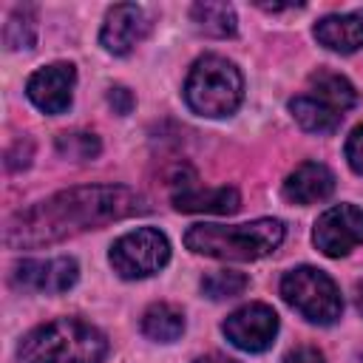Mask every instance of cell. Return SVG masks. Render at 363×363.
I'll use <instances>...</instances> for the list:
<instances>
[{
    "mask_svg": "<svg viewBox=\"0 0 363 363\" xmlns=\"http://www.w3.org/2000/svg\"><path fill=\"white\" fill-rule=\"evenodd\" d=\"M309 91L318 102H323L326 108H332L335 113H346L357 105V91L354 85L343 77V74H335L329 68H318L312 77H309Z\"/></svg>",
    "mask_w": 363,
    "mask_h": 363,
    "instance_id": "cell-15",
    "label": "cell"
},
{
    "mask_svg": "<svg viewBox=\"0 0 363 363\" xmlns=\"http://www.w3.org/2000/svg\"><path fill=\"white\" fill-rule=\"evenodd\" d=\"M346 159L354 173L363 176V125H357L346 139Z\"/></svg>",
    "mask_w": 363,
    "mask_h": 363,
    "instance_id": "cell-22",
    "label": "cell"
},
{
    "mask_svg": "<svg viewBox=\"0 0 363 363\" xmlns=\"http://www.w3.org/2000/svg\"><path fill=\"white\" fill-rule=\"evenodd\" d=\"M28 162H31V142L26 139H20L17 145H14V150H9L6 153V164L11 167V170H20V167H28Z\"/></svg>",
    "mask_w": 363,
    "mask_h": 363,
    "instance_id": "cell-25",
    "label": "cell"
},
{
    "mask_svg": "<svg viewBox=\"0 0 363 363\" xmlns=\"http://www.w3.org/2000/svg\"><path fill=\"white\" fill-rule=\"evenodd\" d=\"M354 303H357V309H360V315H363V281L354 286Z\"/></svg>",
    "mask_w": 363,
    "mask_h": 363,
    "instance_id": "cell-27",
    "label": "cell"
},
{
    "mask_svg": "<svg viewBox=\"0 0 363 363\" xmlns=\"http://www.w3.org/2000/svg\"><path fill=\"white\" fill-rule=\"evenodd\" d=\"M190 17H193V23H196L199 31L213 34V37H233L235 28H238L235 9L230 3H216V0L196 3L190 9Z\"/></svg>",
    "mask_w": 363,
    "mask_h": 363,
    "instance_id": "cell-18",
    "label": "cell"
},
{
    "mask_svg": "<svg viewBox=\"0 0 363 363\" xmlns=\"http://www.w3.org/2000/svg\"><path fill=\"white\" fill-rule=\"evenodd\" d=\"M281 363H326V360H323V352L315 346H295L284 354Z\"/></svg>",
    "mask_w": 363,
    "mask_h": 363,
    "instance_id": "cell-24",
    "label": "cell"
},
{
    "mask_svg": "<svg viewBox=\"0 0 363 363\" xmlns=\"http://www.w3.org/2000/svg\"><path fill=\"white\" fill-rule=\"evenodd\" d=\"M335 193V173L320 162L298 164L284 182V199L292 204H318Z\"/></svg>",
    "mask_w": 363,
    "mask_h": 363,
    "instance_id": "cell-13",
    "label": "cell"
},
{
    "mask_svg": "<svg viewBox=\"0 0 363 363\" xmlns=\"http://www.w3.org/2000/svg\"><path fill=\"white\" fill-rule=\"evenodd\" d=\"M74 82H77L74 65L71 62H54V65H45L28 77L26 94L43 113L57 116L71 105Z\"/></svg>",
    "mask_w": 363,
    "mask_h": 363,
    "instance_id": "cell-12",
    "label": "cell"
},
{
    "mask_svg": "<svg viewBox=\"0 0 363 363\" xmlns=\"http://www.w3.org/2000/svg\"><path fill=\"white\" fill-rule=\"evenodd\" d=\"M247 286H250V278H247L244 272H235V269H216V272H207V275L201 278V292H204L210 301L235 298V295H241Z\"/></svg>",
    "mask_w": 363,
    "mask_h": 363,
    "instance_id": "cell-21",
    "label": "cell"
},
{
    "mask_svg": "<svg viewBox=\"0 0 363 363\" xmlns=\"http://www.w3.org/2000/svg\"><path fill=\"white\" fill-rule=\"evenodd\" d=\"M142 196L122 184H96V187H71L54 193L45 201H37L28 210H20L6 224V247L28 250L43 244H57L62 238L96 230L102 224L142 213Z\"/></svg>",
    "mask_w": 363,
    "mask_h": 363,
    "instance_id": "cell-1",
    "label": "cell"
},
{
    "mask_svg": "<svg viewBox=\"0 0 363 363\" xmlns=\"http://www.w3.org/2000/svg\"><path fill=\"white\" fill-rule=\"evenodd\" d=\"M278 218H255L247 224H193L184 233L187 250L221 261H255L275 252L284 241Z\"/></svg>",
    "mask_w": 363,
    "mask_h": 363,
    "instance_id": "cell-3",
    "label": "cell"
},
{
    "mask_svg": "<svg viewBox=\"0 0 363 363\" xmlns=\"http://www.w3.org/2000/svg\"><path fill=\"white\" fill-rule=\"evenodd\" d=\"M147 31H150V20H147L142 6L116 3L105 14L102 31H99V43H102L105 51H111L116 57H125L147 37Z\"/></svg>",
    "mask_w": 363,
    "mask_h": 363,
    "instance_id": "cell-10",
    "label": "cell"
},
{
    "mask_svg": "<svg viewBox=\"0 0 363 363\" xmlns=\"http://www.w3.org/2000/svg\"><path fill=\"white\" fill-rule=\"evenodd\" d=\"M3 40L11 51H20V48H31L37 43V17H34V9L31 6H20L11 11L6 28H3Z\"/></svg>",
    "mask_w": 363,
    "mask_h": 363,
    "instance_id": "cell-19",
    "label": "cell"
},
{
    "mask_svg": "<svg viewBox=\"0 0 363 363\" xmlns=\"http://www.w3.org/2000/svg\"><path fill=\"white\" fill-rule=\"evenodd\" d=\"M14 284L20 289L28 292H45V295H60L65 289H71L79 278V267L74 258L68 255H57V258H26L14 267Z\"/></svg>",
    "mask_w": 363,
    "mask_h": 363,
    "instance_id": "cell-9",
    "label": "cell"
},
{
    "mask_svg": "<svg viewBox=\"0 0 363 363\" xmlns=\"http://www.w3.org/2000/svg\"><path fill=\"white\" fill-rule=\"evenodd\" d=\"M108 102H111V108L119 113V116H125V113H130L133 111V94L128 91V88H122V85H113L111 91H108Z\"/></svg>",
    "mask_w": 363,
    "mask_h": 363,
    "instance_id": "cell-23",
    "label": "cell"
},
{
    "mask_svg": "<svg viewBox=\"0 0 363 363\" xmlns=\"http://www.w3.org/2000/svg\"><path fill=\"white\" fill-rule=\"evenodd\" d=\"M289 113L309 133H335L340 128V119H343L340 113H335L332 108L318 102L312 94H301V96L289 99Z\"/></svg>",
    "mask_w": 363,
    "mask_h": 363,
    "instance_id": "cell-16",
    "label": "cell"
},
{
    "mask_svg": "<svg viewBox=\"0 0 363 363\" xmlns=\"http://www.w3.org/2000/svg\"><path fill=\"white\" fill-rule=\"evenodd\" d=\"M17 354L20 363H102L108 354V340L88 320L57 318L31 329Z\"/></svg>",
    "mask_w": 363,
    "mask_h": 363,
    "instance_id": "cell-2",
    "label": "cell"
},
{
    "mask_svg": "<svg viewBox=\"0 0 363 363\" xmlns=\"http://www.w3.org/2000/svg\"><path fill=\"white\" fill-rule=\"evenodd\" d=\"M102 150V142L96 133H88V130H65L57 136V153L68 162H91L96 159Z\"/></svg>",
    "mask_w": 363,
    "mask_h": 363,
    "instance_id": "cell-20",
    "label": "cell"
},
{
    "mask_svg": "<svg viewBox=\"0 0 363 363\" xmlns=\"http://www.w3.org/2000/svg\"><path fill=\"white\" fill-rule=\"evenodd\" d=\"M315 37L320 45L337 54H352L363 48V9L349 14H326L315 23Z\"/></svg>",
    "mask_w": 363,
    "mask_h": 363,
    "instance_id": "cell-14",
    "label": "cell"
},
{
    "mask_svg": "<svg viewBox=\"0 0 363 363\" xmlns=\"http://www.w3.org/2000/svg\"><path fill=\"white\" fill-rule=\"evenodd\" d=\"M221 332L241 352H264L278 335V315L267 303H247L221 323Z\"/></svg>",
    "mask_w": 363,
    "mask_h": 363,
    "instance_id": "cell-8",
    "label": "cell"
},
{
    "mask_svg": "<svg viewBox=\"0 0 363 363\" xmlns=\"http://www.w3.org/2000/svg\"><path fill=\"white\" fill-rule=\"evenodd\" d=\"M196 173L184 170V176H179L173 182V193L170 201L176 210L182 213H216V216H230L238 210V190L235 187H201L196 184Z\"/></svg>",
    "mask_w": 363,
    "mask_h": 363,
    "instance_id": "cell-11",
    "label": "cell"
},
{
    "mask_svg": "<svg viewBox=\"0 0 363 363\" xmlns=\"http://www.w3.org/2000/svg\"><path fill=\"white\" fill-rule=\"evenodd\" d=\"M142 332L156 343H173L184 332V315L173 303H153L142 315Z\"/></svg>",
    "mask_w": 363,
    "mask_h": 363,
    "instance_id": "cell-17",
    "label": "cell"
},
{
    "mask_svg": "<svg viewBox=\"0 0 363 363\" xmlns=\"http://www.w3.org/2000/svg\"><path fill=\"white\" fill-rule=\"evenodd\" d=\"M184 99L190 111H196L199 116H210V119L230 116L238 111L244 99L241 71L230 60L218 54H207L193 62L184 82Z\"/></svg>",
    "mask_w": 363,
    "mask_h": 363,
    "instance_id": "cell-4",
    "label": "cell"
},
{
    "mask_svg": "<svg viewBox=\"0 0 363 363\" xmlns=\"http://www.w3.org/2000/svg\"><path fill=\"white\" fill-rule=\"evenodd\" d=\"M193 363H235L233 357H224V354H218V352H213V354H201V357H196Z\"/></svg>",
    "mask_w": 363,
    "mask_h": 363,
    "instance_id": "cell-26",
    "label": "cell"
},
{
    "mask_svg": "<svg viewBox=\"0 0 363 363\" xmlns=\"http://www.w3.org/2000/svg\"><path fill=\"white\" fill-rule=\"evenodd\" d=\"M170 261V241L156 227L125 233L111 247V267L122 278H147Z\"/></svg>",
    "mask_w": 363,
    "mask_h": 363,
    "instance_id": "cell-6",
    "label": "cell"
},
{
    "mask_svg": "<svg viewBox=\"0 0 363 363\" xmlns=\"http://www.w3.org/2000/svg\"><path fill=\"white\" fill-rule=\"evenodd\" d=\"M312 241L329 258H340L352 252L357 244H363V210L354 204L329 207L315 221Z\"/></svg>",
    "mask_w": 363,
    "mask_h": 363,
    "instance_id": "cell-7",
    "label": "cell"
},
{
    "mask_svg": "<svg viewBox=\"0 0 363 363\" xmlns=\"http://www.w3.org/2000/svg\"><path fill=\"white\" fill-rule=\"evenodd\" d=\"M284 301L309 323L329 326L340 318L343 301L335 281L315 267H295L281 278Z\"/></svg>",
    "mask_w": 363,
    "mask_h": 363,
    "instance_id": "cell-5",
    "label": "cell"
}]
</instances>
